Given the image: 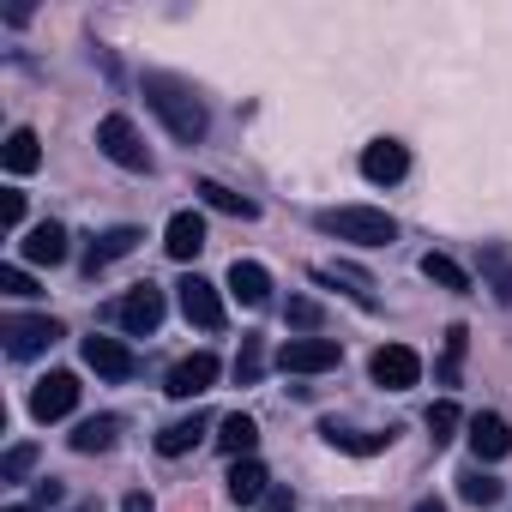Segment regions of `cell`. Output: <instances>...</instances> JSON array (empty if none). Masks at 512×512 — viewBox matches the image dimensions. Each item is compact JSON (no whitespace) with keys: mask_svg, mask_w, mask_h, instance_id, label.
Here are the masks:
<instances>
[{"mask_svg":"<svg viewBox=\"0 0 512 512\" xmlns=\"http://www.w3.org/2000/svg\"><path fill=\"white\" fill-rule=\"evenodd\" d=\"M139 91H145L151 115L169 127V139H181V145H199V139H205L211 115H205V103H199V91H193L187 79H175V73H145Z\"/></svg>","mask_w":512,"mask_h":512,"instance_id":"1","label":"cell"},{"mask_svg":"<svg viewBox=\"0 0 512 512\" xmlns=\"http://www.w3.org/2000/svg\"><path fill=\"white\" fill-rule=\"evenodd\" d=\"M314 223H320V235H338V241H356V247H392L398 241V223L374 205H338V211H320Z\"/></svg>","mask_w":512,"mask_h":512,"instance_id":"2","label":"cell"},{"mask_svg":"<svg viewBox=\"0 0 512 512\" xmlns=\"http://www.w3.org/2000/svg\"><path fill=\"white\" fill-rule=\"evenodd\" d=\"M97 151L109 157V163H121V169H151V151H145V139H139V127L127 121V115H103L97 121Z\"/></svg>","mask_w":512,"mask_h":512,"instance_id":"3","label":"cell"},{"mask_svg":"<svg viewBox=\"0 0 512 512\" xmlns=\"http://www.w3.org/2000/svg\"><path fill=\"white\" fill-rule=\"evenodd\" d=\"M0 338H7V356L31 362V356H43L49 344H61L67 332H61V320H49V314H13L7 326H0Z\"/></svg>","mask_w":512,"mask_h":512,"instance_id":"4","label":"cell"},{"mask_svg":"<svg viewBox=\"0 0 512 512\" xmlns=\"http://www.w3.org/2000/svg\"><path fill=\"white\" fill-rule=\"evenodd\" d=\"M368 374H374V386H386V392H410V386L422 380V356H416L410 344H380L374 362H368Z\"/></svg>","mask_w":512,"mask_h":512,"instance_id":"5","label":"cell"},{"mask_svg":"<svg viewBox=\"0 0 512 512\" xmlns=\"http://www.w3.org/2000/svg\"><path fill=\"white\" fill-rule=\"evenodd\" d=\"M338 338H290L284 350H278V368L284 374H332L338 368Z\"/></svg>","mask_w":512,"mask_h":512,"instance_id":"6","label":"cell"},{"mask_svg":"<svg viewBox=\"0 0 512 512\" xmlns=\"http://www.w3.org/2000/svg\"><path fill=\"white\" fill-rule=\"evenodd\" d=\"M175 290H181V314H187V326H199V332H223V296H217V284H205V278L193 272V278H181Z\"/></svg>","mask_w":512,"mask_h":512,"instance_id":"7","label":"cell"},{"mask_svg":"<svg viewBox=\"0 0 512 512\" xmlns=\"http://www.w3.org/2000/svg\"><path fill=\"white\" fill-rule=\"evenodd\" d=\"M115 320H121V332L151 338V332L163 326V290H151V284L127 290V296H121V308H115Z\"/></svg>","mask_w":512,"mask_h":512,"instance_id":"8","label":"cell"},{"mask_svg":"<svg viewBox=\"0 0 512 512\" xmlns=\"http://www.w3.org/2000/svg\"><path fill=\"white\" fill-rule=\"evenodd\" d=\"M85 368H97L103 380H133V374H139V356H133L121 338L91 332V338H85Z\"/></svg>","mask_w":512,"mask_h":512,"instance_id":"9","label":"cell"},{"mask_svg":"<svg viewBox=\"0 0 512 512\" xmlns=\"http://www.w3.org/2000/svg\"><path fill=\"white\" fill-rule=\"evenodd\" d=\"M73 404H79V380L73 374H49L31 392V416L37 422H61V416H73Z\"/></svg>","mask_w":512,"mask_h":512,"instance_id":"10","label":"cell"},{"mask_svg":"<svg viewBox=\"0 0 512 512\" xmlns=\"http://www.w3.org/2000/svg\"><path fill=\"white\" fill-rule=\"evenodd\" d=\"M139 241H145V235H139L133 223H121V229H103V235H91V247H85V278H97L103 266L127 260V253H133Z\"/></svg>","mask_w":512,"mask_h":512,"instance_id":"11","label":"cell"},{"mask_svg":"<svg viewBox=\"0 0 512 512\" xmlns=\"http://www.w3.org/2000/svg\"><path fill=\"white\" fill-rule=\"evenodd\" d=\"M362 175H368L374 187H392V181L410 175V151H404L398 139H374V145L362 151Z\"/></svg>","mask_w":512,"mask_h":512,"instance_id":"12","label":"cell"},{"mask_svg":"<svg viewBox=\"0 0 512 512\" xmlns=\"http://www.w3.org/2000/svg\"><path fill=\"white\" fill-rule=\"evenodd\" d=\"M470 452H476L482 464L506 458V452H512V422L494 416V410H476V416H470Z\"/></svg>","mask_w":512,"mask_h":512,"instance_id":"13","label":"cell"},{"mask_svg":"<svg viewBox=\"0 0 512 512\" xmlns=\"http://www.w3.org/2000/svg\"><path fill=\"white\" fill-rule=\"evenodd\" d=\"M211 380H217V356L211 350H199V356H187V362H175L169 368V398H199V392H211Z\"/></svg>","mask_w":512,"mask_h":512,"instance_id":"14","label":"cell"},{"mask_svg":"<svg viewBox=\"0 0 512 512\" xmlns=\"http://www.w3.org/2000/svg\"><path fill=\"white\" fill-rule=\"evenodd\" d=\"M476 272H482V290H494V302L512 308V247H506V241H482Z\"/></svg>","mask_w":512,"mask_h":512,"instance_id":"15","label":"cell"},{"mask_svg":"<svg viewBox=\"0 0 512 512\" xmlns=\"http://www.w3.org/2000/svg\"><path fill=\"white\" fill-rule=\"evenodd\" d=\"M163 247H169V260H199V247H205V217L199 211H175L169 229H163Z\"/></svg>","mask_w":512,"mask_h":512,"instance_id":"16","label":"cell"},{"mask_svg":"<svg viewBox=\"0 0 512 512\" xmlns=\"http://www.w3.org/2000/svg\"><path fill=\"white\" fill-rule=\"evenodd\" d=\"M229 296H235L241 308H266V296H272L266 266H260V260H235V266H229Z\"/></svg>","mask_w":512,"mask_h":512,"instance_id":"17","label":"cell"},{"mask_svg":"<svg viewBox=\"0 0 512 512\" xmlns=\"http://www.w3.org/2000/svg\"><path fill=\"white\" fill-rule=\"evenodd\" d=\"M266 494H272V476H266L260 458H235L229 464V500L235 506H253V500H266Z\"/></svg>","mask_w":512,"mask_h":512,"instance_id":"18","label":"cell"},{"mask_svg":"<svg viewBox=\"0 0 512 512\" xmlns=\"http://www.w3.org/2000/svg\"><path fill=\"white\" fill-rule=\"evenodd\" d=\"M19 253H25L31 266H61V260H67V229H61V223H37V229L19 241Z\"/></svg>","mask_w":512,"mask_h":512,"instance_id":"19","label":"cell"},{"mask_svg":"<svg viewBox=\"0 0 512 512\" xmlns=\"http://www.w3.org/2000/svg\"><path fill=\"white\" fill-rule=\"evenodd\" d=\"M0 163H7V175H31V169L43 163L37 133H31V127H13V133H7V145H0Z\"/></svg>","mask_w":512,"mask_h":512,"instance_id":"20","label":"cell"},{"mask_svg":"<svg viewBox=\"0 0 512 512\" xmlns=\"http://www.w3.org/2000/svg\"><path fill=\"white\" fill-rule=\"evenodd\" d=\"M217 446L229 452V458H253V446H260V428H253V416H223L217 422Z\"/></svg>","mask_w":512,"mask_h":512,"instance_id":"21","label":"cell"},{"mask_svg":"<svg viewBox=\"0 0 512 512\" xmlns=\"http://www.w3.org/2000/svg\"><path fill=\"white\" fill-rule=\"evenodd\" d=\"M115 434H121V416H91V422H79L73 428V452H109L115 446Z\"/></svg>","mask_w":512,"mask_h":512,"instance_id":"22","label":"cell"},{"mask_svg":"<svg viewBox=\"0 0 512 512\" xmlns=\"http://www.w3.org/2000/svg\"><path fill=\"white\" fill-rule=\"evenodd\" d=\"M199 440H205V416L193 410L187 422H169V428L157 434V452H163V458H181V452H193Z\"/></svg>","mask_w":512,"mask_h":512,"instance_id":"23","label":"cell"},{"mask_svg":"<svg viewBox=\"0 0 512 512\" xmlns=\"http://www.w3.org/2000/svg\"><path fill=\"white\" fill-rule=\"evenodd\" d=\"M193 193H199L211 211H229V217H241V223H253V217H260V205H253V199H241V193H229L223 181H199Z\"/></svg>","mask_w":512,"mask_h":512,"instance_id":"24","label":"cell"},{"mask_svg":"<svg viewBox=\"0 0 512 512\" xmlns=\"http://www.w3.org/2000/svg\"><path fill=\"white\" fill-rule=\"evenodd\" d=\"M422 278H428V284H440V290H452V296H464V290H470V272H464L458 260H446V253H422Z\"/></svg>","mask_w":512,"mask_h":512,"instance_id":"25","label":"cell"},{"mask_svg":"<svg viewBox=\"0 0 512 512\" xmlns=\"http://www.w3.org/2000/svg\"><path fill=\"white\" fill-rule=\"evenodd\" d=\"M326 440H332L338 452H356V458H368V452H386V446H392V428H386V434H356V428H338V422H326Z\"/></svg>","mask_w":512,"mask_h":512,"instance_id":"26","label":"cell"},{"mask_svg":"<svg viewBox=\"0 0 512 512\" xmlns=\"http://www.w3.org/2000/svg\"><path fill=\"white\" fill-rule=\"evenodd\" d=\"M458 494H464L470 506H494V500L506 494V482H500V476H488L482 464H470V470L458 476Z\"/></svg>","mask_w":512,"mask_h":512,"instance_id":"27","label":"cell"},{"mask_svg":"<svg viewBox=\"0 0 512 512\" xmlns=\"http://www.w3.org/2000/svg\"><path fill=\"white\" fill-rule=\"evenodd\" d=\"M314 278H320V284H344L362 308H374V278H368V272H356V266H320Z\"/></svg>","mask_w":512,"mask_h":512,"instance_id":"28","label":"cell"},{"mask_svg":"<svg viewBox=\"0 0 512 512\" xmlns=\"http://www.w3.org/2000/svg\"><path fill=\"white\" fill-rule=\"evenodd\" d=\"M458 422H464V416H458V404H452V398H440V404L428 410V440H434V446H446Z\"/></svg>","mask_w":512,"mask_h":512,"instance_id":"29","label":"cell"},{"mask_svg":"<svg viewBox=\"0 0 512 512\" xmlns=\"http://www.w3.org/2000/svg\"><path fill=\"white\" fill-rule=\"evenodd\" d=\"M260 368H266V350H260V338H241V356H235V380H241V386H253V380H260Z\"/></svg>","mask_w":512,"mask_h":512,"instance_id":"30","label":"cell"},{"mask_svg":"<svg viewBox=\"0 0 512 512\" xmlns=\"http://www.w3.org/2000/svg\"><path fill=\"white\" fill-rule=\"evenodd\" d=\"M458 368H464V326H452V332H446V356H440V386H452V380H458Z\"/></svg>","mask_w":512,"mask_h":512,"instance_id":"31","label":"cell"},{"mask_svg":"<svg viewBox=\"0 0 512 512\" xmlns=\"http://www.w3.org/2000/svg\"><path fill=\"white\" fill-rule=\"evenodd\" d=\"M31 464H37V446H13L7 458H0V482H19Z\"/></svg>","mask_w":512,"mask_h":512,"instance_id":"32","label":"cell"},{"mask_svg":"<svg viewBox=\"0 0 512 512\" xmlns=\"http://www.w3.org/2000/svg\"><path fill=\"white\" fill-rule=\"evenodd\" d=\"M0 290H7V296H37V284H31L25 266H0Z\"/></svg>","mask_w":512,"mask_h":512,"instance_id":"33","label":"cell"},{"mask_svg":"<svg viewBox=\"0 0 512 512\" xmlns=\"http://www.w3.org/2000/svg\"><path fill=\"white\" fill-rule=\"evenodd\" d=\"M290 326H296V332H314V326H320V302L296 296V302H290Z\"/></svg>","mask_w":512,"mask_h":512,"instance_id":"34","label":"cell"},{"mask_svg":"<svg viewBox=\"0 0 512 512\" xmlns=\"http://www.w3.org/2000/svg\"><path fill=\"white\" fill-rule=\"evenodd\" d=\"M0 223H7V229H19V223H25V193H19V187L0 193Z\"/></svg>","mask_w":512,"mask_h":512,"instance_id":"35","label":"cell"},{"mask_svg":"<svg viewBox=\"0 0 512 512\" xmlns=\"http://www.w3.org/2000/svg\"><path fill=\"white\" fill-rule=\"evenodd\" d=\"M266 512H296V494H290V488H272V494H266Z\"/></svg>","mask_w":512,"mask_h":512,"instance_id":"36","label":"cell"},{"mask_svg":"<svg viewBox=\"0 0 512 512\" xmlns=\"http://www.w3.org/2000/svg\"><path fill=\"white\" fill-rule=\"evenodd\" d=\"M121 512H151V500H145V494H127V500H121Z\"/></svg>","mask_w":512,"mask_h":512,"instance_id":"37","label":"cell"},{"mask_svg":"<svg viewBox=\"0 0 512 512\" xmlns=\"http://www.w3.org/2000/svg\"><path fill=\"white\" fill-rule=\"evenodd\" d=\"M416 512H446V506H440V500L428 494V500H416Z\"/></svg>","mask_w":512,"mask_h":512,"instance_id":"38","label":"cell"},{"mask_svg":"<svg viewBox=\"0 0 512 512\" xmlns=\"http://www.w3.org/2000/svg\"><path fill=\"white\" fill-rule=\"evenodd\" d=\"M7 512H31V506H7Z\"/></svg>","mask_w":512,"mask_h":512,"instance_id":"39","label":"cell"},{"mask_svg":"<svg viewBox=\"0 0 512 512\" xmlns=\"http://www.w3.org/2000/svg\"><path fill=\"white\" fill-rule=\"evenodd\" d=\"M79 512H97V506H79Z\"/></svg>","mask_w":512,"mask_h":512,"instance_id":"40","label":"cell"}]
</instances>
